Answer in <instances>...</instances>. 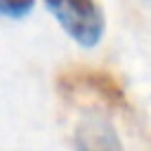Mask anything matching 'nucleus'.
I'll use <instances>...</instances> for the list:
<instances>
[{
    "mask_svg": "<svg viewBox=\"0 0 151 151\" xmlns=\"http://www.w3.org/2000/svg\"><path fill=\"white\" fill-rule=\"evenodd\" d=\"M61 28L83 47H94L104 35V14L97 0H45Z\"/></svg>",
    "mask_w": 151,
    "mask_h": 151,
    "instance_id": "1",
    "label": "nucleus"
},
{
    "mask_svg": "<svg viewBox=\"0 0 151 151\" xmlns=\"http://www.w3.org/2000/svg\"><path fill=\"white\" fill-rule=\"evenodd\" d=\"M57 87L66 97H92L94 101H101L111 109L125 106V92L120 83L99 68H66L57 78Z\"/></svg>",
    "mask_w": 151,
    "mask_h": 151,
    "instance_id": "2",
    "label": "nucleus"
},
{
    "mask_svg": "<svg viewBox=\"0 0 151 151\" xmlns=\"http://www.w3.org/2000/svg\"><path fill=\"white\" fill-rule=\"evenodd\" d=\"M76 151H123L116 130L111 127L109 120L99 116H90L80 120L73 134Z\"/></svg>",
    "mask_w": 151,
    "mask_h": 151,
    "instance_id": "3",
    "label": "nucleus"
},
{
    "mask_svg": "<svg viewBox=\"0 0 151 151\" xmlns=\"http://www.w3.org/2000/svg\"><path fill=\"white\" fill-rule=\"evenodd\" d=\"M33 5H35V0H0V12L5 17L19 19V17H26L33 9Z\"/></svg>",
    "mask_w": 151,
    "mask_h": 151,
    "instance_id": "4",
    "label": "nucleus"
},
{
    "mask_svg": "<svg viewBox=\"0 0 151 151\" xmlns=\"http://www.w3.org/2000/svg\"><path fill=\"white\" fill-rule=\"evenodd\" d=\"M144 2H146V5H151V0H144Z\"/></svg>",
    "mask_w": 151,
    "mask_h": 151,
    "instance_id": "5",
    "label": "nucleus"
}]
</instances>
